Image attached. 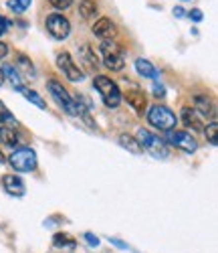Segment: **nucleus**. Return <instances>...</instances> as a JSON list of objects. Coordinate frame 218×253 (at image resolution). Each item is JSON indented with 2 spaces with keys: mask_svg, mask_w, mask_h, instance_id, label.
<instances>
[{
  "mask_svg": "<svg viewBox=\"0 0 218 253\" xmlns=\"http://www.w3.org/2000/svg\"><path fill=\"white\" fill-rule=\"evenodd\" d=\"M174 16H178V18H182V16H186V12H184V8H182V6H176V8H174Z\"/></svg>",
  "mask_w": 218,
  "mask_h": 253,
  "instance_id": "34",
  "label": "nucleus"
},
{
  "mask_svg": "<svg viewBox=\"0 0 218 253\" xmlns=\"http://www.w3.org/2000/svg\"><path fill=\"white\" fill-rule=\"evenodd\" d=\"M8 27H10V23H8V20H6L2 14H0V37H2V35L8 31Z\"/></svg>",
  "mask_w": 218,
  "mask_h": 253,
  "instance_id": "31",
  "label": "nucleus"
},
{
  "mask_svg": "<svg viewBox=\"0 0 218 253\" xmlns=\"http://www.w3.org/2000/svg\"><path fill=\"white\" fill-rule=\"evenodd\" d=\"M216 132H218V124L216 122H212L208 128H204V134H206V140L212 144V146H216L218 144V140H216Z\"/></svg>",
  "mask_w": 218,
  "mask_h": 253,
  "instance_id": "26",
  "label": "nucleus"
},
{
  "mask_svg": "<svg viewBox=\"0 0 218 253\" xmlns=\"http://www.w3.org/2000/svg\"><path fill=\"white\" fill-rule=\"evenodd\" d=\"M20 93H23V95H25V97H27L31 103H35L38 110H47V101L42 99V97H40L36 91H33V89H27V87H25V89L20 91Z\"/></svg>",
  "mask_w": 218,
  "mask_h": 253,
  "instance_id": "24",
  "label": "nucleus"
},
{
  "mask_svg": "<svg viewBox=\"0 0 218 253\" xmlns=\"http://www.w3.org/2000/svg\"><path fill=\"white\" fill-rule=\"evenodd\" d=\"M57 67L63 71V75L67 77L69 81H73V83H77V81H83V71L79 69V65L73 61V57H71V53H67V51H61L59 55H57Z\"/></svg>",
  "mask_w": 218,
  "mask_h": 253,
  "instance_id": "9",
  "label": "nucleus"
},
{
  "mask_svg": "<svg viewBox=\"0 0 218 253\" xmlns=\"http://www.w3.org/2000/svg\"><path fill=\"white\" fill-rule=\"evenodd\" d=\"M47 89L51 93V97L55 99V103L59 108L67 114V116H73V118H79V108H77V101L69 95V91L65 89L57 79H49L47 81Z\"/></svg>",
  "mask_w": 218,
  "mask_h": 253,
  "instance_id": "2",
  "label": "nucleus"
},
{
  "mask_svg": "<svg viewBox=\"0 0 218 253\" xmlns=\"http://www.w3.org/2000/svg\"><path fill=\"white\" fill-rule=\"evenodd\" d=\"M6 55H8V47H6V43H2V41H0V61H2Z\"/></svg>",
  "mask_w": 218,
  "mask_h": 253,
  "instance_id": "33",
  "label": "nucleus"
},
{
  "mask_svg": "<svg viewBox=\"0 0 218 253\" xmlns=\"http://www.w3.org/2000/svg\"><path fill=\"white\" fill-rule=\"evenodd\" d=\"M2 75H4V79H8L10 83H12V87L16 89V91H23L25 89V85H23V79H20V75H18V71L12 67V65H4L2 69Z\"/></svg>",
  "mask_w": 218,
  "mask_h": 253,
  "instance_id": "18",
  "label": "nucleus"
},
{
  "mask_svg": "<svg viewBox=\"0 0 218 253\" xmlns=\"http://www.w3.org/2000/svg\"><path fill=\"white\" fill-rule=\"evenodd\" d=\"M81 53H83V63L87 67H89V71H97V67H99V63H97V59H95V53L87 47V45H83L81 47Z\"/></svg>",
  "mask_w": 218,
  "mask_h": 253,
  "instance_id": "23",
  "label": "nucleus"
},
{
  "mask_svg": "<svg viewBox=\"0 0 218 253\" xmlns=\"http://www.w3.org/2000/svg\"><path fill=\"white\" fill-rule=\"evenodd\" d=\"M109 243L115 245V247H119V249H127V243H123V241H119V239H115V237H109Z\"/></svg>",
  "mask_w": 218,
  "mask_h": 253,
  "instance_id": "32",
  "label": "nucleus"
},
{
  "mask_svg": "<svg viewBox=\"0 0 218 253\" xmlns=\"http://www.w3.org/2000/svg\"><path fill=\"white\" fill-rule=\"evenodd\" d=\"M136 140L140 142V146H142V150H147L154 158H158V160H166L168 158V144L160 138V136H156L154 132H149V130H145V128H140L138 130V136H136Z\"/></svg>",
  "mask_w": 218,
  "mask_h": 253,
  "instance_id": "1",
  "label": "nucleus"
},
{
  "mask_svg": "<svg viewBox=\"0 0 218 253\" xmlns=\"http://www.w3.org/2000/svg\"><path fill=\"white\" fill-rule=\"evenodd\" d=\"M147 122L162 132H170V130H176L178 118L166 105H151L147 110Z\"/></svg>",
  "mask_w": 218,
  "mask_h": 253,
  "instance_id": "4",
  "label": "nucleus"
},
{
  "mask_svg": "<svg viewBox=\"0 0 218 253\" xmlns=\"http://www.w3.org/2000/svg\"><path fill=\"white\" fill-rule=\"evenodd\" d=\"M85 241H87V245H91V247H97L99 245V237L93 235V233H85Z\"/></svg>",
  "mask_w": 218,
  "mask_h": 253,
  "instance_id": "29",
  "label": "nucleus"
},
{
  "mask_svg": "<svg viewBox=\"0 0 218 253\" xmlns=\"http://www.w3.org/2000/svg\"><path fill=\"white\" fill-rule=\"evenodd\" d=\"M45 27H47V33H49L53 39H57V41H65V39L69 37V33H71L69 18L63 16V14H59V12H53V14L47 16Z\"/></svg>",
  "mask_w": 218,
  "mask_h": 253,
  "instance_id": "8",
  "label": "nucleus"
},
{
  "mask_svg": "<svg viewBox=\"0 0 218 253\" xmlns=\"http://www.w3.org/2000/svg\"><path fill=\"white\" fill-rule=\"evenodd\" d=\"M33 0H8V8L14 10V12H23L31 6Z\"/></svg>",
  "mask_w": 218,
  "mask_h": 253,
  "instance_id": "25",
  "label": "nucleus"
},
{
  "mask_svg": "<svg viewBox=\"0 0 218 253\" xmlns=\"http://www.w3.org/2000/svg\"><path fill=\"white\" fill-rule=\"evenodd\" d=\"M136 71L142 75V77H147V79H156L158 77V71H156V67L151 65V63L147 61V59H136Z\"/></svg>",
  "mask_w": 218,
  "mask_h": 253,
  "instance_id": "17",
  "label": "nucleus"
},
{
  "mask_svg": "<svg viewBox=\"0 0 218 253\" xmlns=\"http://www.w3.org/2000/svg\"><path fill=\"white\" fill-rule=\"evenodd\" d=\"M0 142H4L6 146H10L14 150L20 148V144H23V140L14 132V128H0Z\"/></svg>",
  "mask_w": 218,
  "mask_h": 253,
  "instance_id": "16",
  "label": "nucleus"
},
{
  "mask_svg": "<svg viewBox=\"0 0 218 253\" xmlns=\"http://www.w3.org/2000/svg\"><path fill=\"white\" fill-rule=\"evenodd\" d=\"M194 110L206 116V118H214L216 116V110H214V103L210 101L208 95H196L194 97Z\"/></svg>",
  "mask_w": 218,
  "mask_h": 253,
  "instance_id": "15",
  "label": "nucleus"
},
{
  "mask_svg": "<svg viewBox=\"0 0 218 253\" xmlns=\"http://www.w3.org/2000/svg\"><path fill=\"white\" fill-rule=\"evenodd\" d=\"M4 81H6V79H4V75H2V71H0V87H2V85H4Z\"/></svg>",
  "mask_w": 218,
  "mask_h": 253,
  "instance_id": "35",
  "label": "nucleus"
},
{
  "mask_svg": "<svg viewBox=\"0 0 218 253\" xmlns=\"http://www.w3.org/2000/svg\"><path fill=\"white\" fill-rule=\"evenodd\" d=\"M186 16H188L190 20H194V23H200V20L204 18V14H202V12L198 10V8H194V10H190V12L186 14Z\"/></svg>",
  "mask_w": 218,
  "mask_h": 253,
  "instance_id": "28",
  "label": "nucleus"
},
{
  "mask_svg": "<svg viewBox=\"0 0 218 253\" xmlns=\"http://www.w3.org/2000/svg\"><path fill=\"white\" fill-rule=\"evenodd\" d=\"M125 101L132 105L134 112L140 114V116H142V114L145 112V108H147L145 93H144L142 89H129V91H125Z\"/></svg>",
  "mask_w": 218,
  "mask_h": 253,
  "instance_id": "12",
  "label": "nucleus"
},
{
  "mask_svg": "<svg viewBox=\"0 0 218 253\" xmlns=\"http://www.w3.org/2000/svg\"><path fill=\"white\" fill-rule=\"evenodd\" d=\"M182 122L188 126V128H192L194 132H204V120L200 118V114L194 108H184L182 110Z\"/></svg>",
  "mask_w": 218,
  "mask_h": 253,
  "instance_id": "13",
  "label": "nucleus"
},
{
  "mask_svg": "<svg viewBox=\"0 0 218 253\" xmlns=\"http://www.w3.org/2000/svg\"><path fill=\"white\" fill-rule=\"evenodd\" d=\"M91 31H93V35L99 37L101 41H111V39H115V35H117L115 23H113L111 18H107V16L95 20V25L91 27Z\"/></svg>",
  "mask_w": 218,
  "mask_h": 253,
  "instance_id": "10",
  "label": "nucleus"
},
{
  "mask_svg": "<svg viewBox=\"0 0 218 253\" xmlns=\"http://www.w3.org/2000/svg\"><path fill=\"white\" fill-rule=\"evenodd\" d=\"M101 57H103V65L111 71H121L125 67V57H123V49L113 43V41H103L101 47Z\"/></svg>",
  "mask_w": 218,
  "mask_h": 253,
  "instance_id": "5",
  "label": "nucleus"
},
{
  "mask_svg": "<svg viewBox=\"0 0 218 253\" xmlns=\"http://www.w3.org/2000/svg\"><path fill=\"white\" fill-rule=\"evenodd\" d=\"M6 162L12 166L14 172H33L36 168V152L33 148H16Z\"/></svg>",
  "mask_w": 218,
  "mask_h": 253,
  "instance_id": "6",
  "label": "nucleus"
},
{
  "mask_svg": "<svg viewBox=\"0 0 218 253\" xmlns=\"http://www.w3.org/2000/svg\"><path fill=\"white\" fill-rule=\"evenodd\" d=\"M79 14L85 20H91L97 16V2L95 0H81L79 2Z\"/></svg>",
  "mask_w": 218,
  "mask_h": 253,
  "instance_id": "19",
  "label": "nucleus"
},
{
  "mask_svg": "<svg viewBox=\"0 0 218 253\" xmlns=\"http://www.w3.org/2000/svg\"><path fill=\"white\" fill-rule=\"evenodd\" d=\"M51 6L57 8V10H67L71 4H73V0H49Z\"/></svg>",
  "mask_w": 218,
  "mask_h": 253,
  "instance_id": "27",
  "label": "nucleus"
},
{
  "mask_svg": "<svg viewBox=\"0 0 218 253\" xmlns=\"http://www.w3.org/2000/svg\"><path fill=\"white\" fill-rule=\"evenodd\" d=\"M164 142L174 146V148L182 150V152H186V154H192V152H196V148H198V142L194 140V136L184 132V130H170V132H166V140Z\"/></svg>",
  "mask_w": 218,
  "mask_h": 253,
  "instance_id": "7",
  "label": "nucleus"
},
{
  "mask_svg": "<svg viewBox=\"0 0 218 253\" xmlns=\"http://www.w3.org/2000/svg\"><path fill=\"white\" fill-rule=\"evenodd\" d=\"M0 124H2L4 128H14V130H16V126H18V122H16L14 114L6 108L4 101H0Z\"/></svg>",
  "mask_w": 218,
  "mask_h": 253,
  "instance_id": "20",
  "label": "nucleus"
},
{
  "mask_svg": "<svg viewBox=\"0 0 218 253\" xmlns=\"http://www.w3.org/2000/svg\"><path fill=\"white\" fill-rule=\"evenodd\" d=\"M53 245L57 249H75V239L69 233H55Z\"/></svg>",
  "mask_w": 218,
  "mask_h": 253,
  "instance_id": "22",
  "label": "nucleus"
},
{
  "mask_svg": "<svg viewBox=\"0 0 218 253\" xmlns=\"http://www.w3.org/2000/svg\"><path fill=\"white\" fill-rule=\"evenodd\" d=\"M4 162H6V156H4L2 152H0V164H4Z\"/></svg>",
  "mask_w": 218,
  "mask_h": 253,
  "instance_id": "36",
  "label": "nucleus"
},
{
  "mask_svg": "<svg viewBox=\"0 0 218 253\" xmlns=\"http://www.w3.org/2000/svg\"><path fill=\"white\" fill-rule=\"evenodd\" d=\"M93 87L99 91V95H101V99H103V103L107 105V108L115 110L117 105L121 103V89L117 87V83L111 81L109 77L97 75V77L93 79Z\"/></svg>",
  "mask_w": 218,
  "mask_h": 253,
  "instance_id": "3",
  "label": "nucleus"
},
{
  "mask_svg": "<svg viewBox=\"0 0 218 253\" xmlns=\"http://www.w3.org/2000/svg\"><path fill=\"white\" fill-rule=\"evenodd\" d=\"M154 95L156 97H164L166 95V87L162 85V83H158V81H154Z\"/></svg>",
  "mask_w": 218,
  "mask_h": 253,
  "instance_id": "30",
  "label": "nucleus"
},
{
  "mask_svg": "<svg viewBox=\"0 0 218 253\" xmlns=\"http://www.w3.org/2000/svg\"><path fill=\"white\" fill-rule=\"evenodd\" d=\"M14 63H16V67L20 69V73H23L27 79H35V77H36V69H35L33 61H31L27 55L14 53ZM18 69H16V71H18Z\"/></svg>",
  "mask_w": 218,
  "mask_h": 253,
  "instance_id": "14",
  "label": "nucleus"
},
{
  "mask_svg": "<svg viewBox=\"0 0 218 253\" xmlns=\"http://www.w3.org/2000/svg\"><path fill=\"white\" fill-rule=\"evenodd\" d=\"M2 188L10 197H25V193H27V186H25L23 178L16 176V174H4L2 176Z\"/></svg>",
  "mask_w": 218,
  "mask_h": 253,
  "instance_id": "11",
  "label": "nucleus"
},
{
  "mask_svg": "<svg viewBox=\"0 0 218 253\" xmlns=\"http://www.w3.org/2000/svg\"><path fill=\"white\" fill-rule=\"evenodd\" d=\"M119 144L123 146L125 150L132 152V154H142V152H144L142 146H140V142H138L134 136H129V134H121V136H119Z\"/></svg>",
  "mask_w": 218,
  "mask_h": 253,
  "instance_id": "21",
  "label": "nucleus"
}]
</instances>
